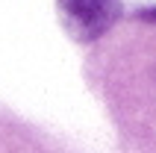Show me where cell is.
<instances>
[{"instance_id":"cell-1","label":"cell","mask_w":156,"mask_h":153,"mask_svg":"<svg viewBox=\"0 0 156 153\" xmlns=\"http://www.w3.org/2000/svg\"><path fill=\"white\" fill-rule=\"evenodd\" d=\"M59 9L68 21V30L83 41L103 35L121 15L118 0H59Z\"/></svg>"},{"instance_id":"cell-2","label":"cell","mask_w":156,"mask_h":153,"mask_svg":"<svg viewBox=\"0 0 156 153\" xmlns=\"http://www.w3.org/2000/svg\"><path fill=\"white\" fill-rule=\"evenodd\" d=\"M139 18H147V21H156V9H144V12H139Z\"/></svg>"}]
</instances>
